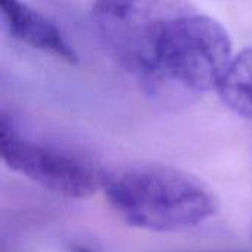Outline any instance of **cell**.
Masks as SVG:
<instances>
[{"label": "cell", "mask_w": 252, "mask_h": 252, "mask_svg": "<svg viewBox=\"0 0 252 252\" xmlns=\"http://www.w3.org/2000/svg\"><path fill=\"white\" fill-rule=\"evenodd\" d=\"M93 21L114 59L161 103L217 90L233 58L226 28L190 0H94Z\"/></svg>", "instance_id": "1"}, {"label": "cell", "mask_w": 252, "mask_h": 252, "mask_svg": "<svg viewBox=\"0 0 252 252\" xmlns=\"http://www.w3.org/2000/svg\"><path fill=\"white\" fill-rule=\"evenodd\" d=\"M102 189L127 224L152 232L190 229L217 211L214 193L199 179L157 162H131L105 171Z\"/></svg>", "instance_id": "2"}, {"label": "cell", "mask_w": 252, "mask_h": 252, "mask_svg": "<svg viewBox=\"0 0 252 252\" xmlns=\"http://www.w3.org/2000/svg\"><path fill=\"white\" fill-rule=\"evenodd\" d=\"M0 155L10 170L56 195L81 199L102 188L105 171L90 158L38 137L6 109L0 114Z\"/></svg>", "instance_id": "3"}, {"label": "cell", "mask_w": 252, "mask_h": 252, "mask_svg": "<svg viewBox=\"0 0 252 252\" xmlns=\"http://www.w3.org/2000/svg\"><path fill=\"white\" fill-rule=\"evenodd\" d=\"M0 10L3 27L12 38L69 63L77 62L74 47L50 18L24 0H0Z\"/></svg>", "instance_id": "4"}, {"label": "cell", "mask_w": 252, "mask_h": 252, "mask_svg": "<svg viewBox=\"0 0 252 252\" xmlns=\"http://www.w3.org/2000/svg\"><path fill=\"white\" fill-rule=\"evenodd\" d=\"M217 92L230 111L252 120V44L232 58Z\"/></svg>", "instance_id": "5"}, {"label": "cell", "mask_w": 252, "mask_h": 252, "mask_svg": "<svg viewBox=\"0 0 252 252\" xmlns=\"http://www.w3.org/2000/svg\"><path fill=\"white\" fill-rule=\"evenodd\" d=\"M71 252H93V251H90L89 248H86V247H83V245H74V247L71 248Z\"/></svg>", "instance_id": "6"}]
</instances>
